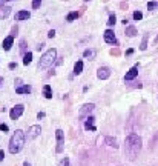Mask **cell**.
I'll return each instance as SVG.
<instances>
[{
  "mask_svg": "<svg viewBox=\"0 0 158 166\" xmlns=\"http://www.w3.org/2000/svg\"><path fill=\"white\" fill-rule=\"evenodd\" d=\"M105 142H106L109 146H112V148H118L117 140H115V138H112V137H106V138H105Z\"/></svg>",
  "mask_w": 158,
  "mask_h": 166,
  "instance_id": "obj_21",
  "label": "cell"
},
{
  "mask_svg": "<svg viewBox=\"0 0 158 166\" xmlns=\"http://www.w3.org/2000/svg\"><path fill=\"white\" fill-rule=\"evenodd\" d=\"M23 166H31V165H29V163H28V162H25V165H23Z\"/></svg>",
  "mask_w": 158,
  "mask_h": 166,
  "instance_id": "obj_37",
  "label": "cell"
},
{
  "mask_svg": "<svg viewBox=\"0 0 158 166\" xmlns=\"http://www.w3.org/2000/svg\"><path fill=\"white\" fill-rule=\"evenodd\" d=\"M55 59H57V49H48L41 57H40V62H39V69H46V68H49V66H52L54 65V62H55Z\"/></svg>",
  "mask_w": 158,
  "mask_h": 166,
  "instance_id": "obj_3",
  "label": "cell"
},
{
  "mask_svg": "<svg viewBox=\"0 0 158 166\" xmlns=\"http://www.w3.org/2000/svg\"><path fill=\"white\" fill-rule=\"evenodd\" d=\"M157 6H158V3H155V2H149V3H147V9H149V11L155 9Z\"/></svg>",
  "mask_w": 158,
  "mask_h": 166,
  "instance_id": "obj_28",
  "label": "cell"
},
{
  "mask_svg": "<svg viewBox=\"0 0 158 166\" xmlns=\"http://www.w3.org/2000/svg\"><path fill=\"white\" fill-rule=\"evenodd\" d=\"M115 23H117V17H115V14H111L109 20H108V26H114Z\"/></svg>",
  "mask_w": 158,
  "mask_h": 166,
  "instance_id": "obj_23",
  "label": "cell"
},
{
  "mask_svg": "<svg viewBox=\"0 0 158 166\" xmlns=\"http://www.w3.org/2000/svg\"><path fill=\"white\" fill-rule=\"evenodd\" d=\"M81 72H83V62L79 60V62L74 65V74H75V76H79V74H81Z\"/></svg>",
  "mask_w": 158,
  "mask_h": 166,
  "instance_id": "obj_18",
  "label": "cell"
},
{
  "mask_svg": "<svg viewBox=\"0 0 158 166\" xmlns=\"http://www.w3.org/2000/svg\"><path fill=\"white\" fill-rule=\"evenodd\" d=\"M127 37H135L137 36V28L135 26H126V33H124Z\"/></svg>",
  "mask_w": 158,
  "mask_h": 166,
  "instance_id": "obj_15",
  "label": "cell"
},
{
  "mask_svg": "<svg viewBox=\"0 0 158 166\" xmlns=\"http://www.w3.org/2000/svg\"><path fill=\"white\" fill-rule=\"evenodd\" d=\"M84 2H89V0H84Z\"/></svg>",
  "mask_w": 158,
  "mask_h": 166,
  "instance_id": "obj_39",
  "label": "cell"
},
{
  "mask_svg": "<svg viewBox=\"0 0 158 166\" xmlns=\"http://www.w3.org/2000/svg\"><path fill=\"white\" fill-rule=\"evenodd\" d=\"M29 17H31V12H29V11H19V12L15 14V20H19V22L28 20Z\"/></svg>",
  "mask_w": 158,
  "mask_h": 166,
  "instance_id": "obj_13",
  "label": "cell"
},
{
  "mask_svg": "<svg viewBox=\"0 0 158 166\" xmlns=\"http://www.w3.org/2000/svg\"><path fill=\"white\" fill-rule=\"evenodd\" d=\"M132 17H134V20H135V22H140V20L143 19V12H141V11H135Z\"/></svg>",
  "mask_w": 158,
  "mask_h": 166,
  "instance_id": "obj_24",
  "label": "cell"
},
{
  "mask_svg": "<svg viewBox=\"0 0 158 166\" xmlns=\"http://www.w3.org/2000/svg\"><path fill=\"white\" fill-rule=\"evenodd\" d=\"M14 68H17V63L11 62V63H9V69H14Z\"/></svg>",
  "mask_w": 158,
  "mask_h": 166,
  "instance_id": "obj_31",
  "label": "cell"
},
{
  "mask_svg": "<svg viewBox=\"0 0 158 166\" xmlns=\"http://www.w3.org/2000/svg\"><path fill=\"white\" fill-rule=\"evenodd\" d=\"M17 94H29L31 92V86L29 85H23V86H17L15 89Z\"/></svg>",
  "mask_w": 158,
  "mask_h": 166,
  "instance_id": "obj_14",
  "label": "cell"
},
{
  "mask_svg": "<svg viewBox=\"0 0 158 166\" xmlns=\"http://www.w3.org/2000/svg\"><path fill=\"white\" fill-rule=\"evenodd\" d=\"M55 138H57L55 151H57V154H60V152H63V146H65V132L62 129H57L55 131Z\"/></svg>",
  "mask_w": 158,
  "mask_h": 166,
  "instance_id": "obj_4",
  "label": "cell"
},
{
  "mask_svg": "<svg viewBox=\"0 0 158 166\" xmlns=\"http://www.w3.org/2000/svg\"><path fill=\"white\" fill-rule=\"evenodd\" d=\"M95 55H97V51H94V49H86V51L83 52V57H84V59H89V60H92Z\"/></svg>",
  "mask_w": 158,
  "mask_h": 166,
  "instance_id": "obj_16",
  "label": "cell"
},
{
  "mask_svg": "<svg viewBox=\"0 0 158 166\" xmlns=\"http://www.w3.org/2000/svg\"><path fill=\"white\" fill-rule=\"evenodd\" d=\"M126 54H127V55H130V54H134V49H132V48H130V49H127V51H126Z\"/></svg>",
  "mask_w": 158,
  "mask_h": 166,
  "instance_id": "obj_35",
  "label": "cell"
},
{
  "mask_svg": "<svg viewBox=\"0 0 158 166\" xmlns=\"http://www.w3.org/2000/svg\"><path fill=\"white\" fill-rule=\"evenodd\" d=\"M5 2H11V0H2V3H5Z\"/></svg>",
  "mask_w": 158,
  "mask_h": 166,
  "instance_id": "obj_38",
  "label": "cell"
},
{
  "mask_svg": "<svg viewBox=\"0 0 158 166\" xmlns=\"http://www.w3.org/2000/svg\"><path fill=\"white\" fill-rule=\"evenodd\" d=\"M40 132H41V126L40 124H32V126H29V129L26 132V138L28 140H34V138H37L40 135Z\"/></svg>",
  "mask_w": 158,
  "mask_h": 166,
  "instance_id": "obj_6",
  "label": "cell"
},
{
  "mask_svg": "<svg viewBox=\"0 0 158 166\" xmlns=\"http://www.w3.org/2000/svg\"><path fill=\"white\" fill-rule=\"evenodd\" d=\"M9 12H11V8L9 6H3L2 11H0V17H8Z\"/></svg>",
  "mask_w": 158,
  "mask_h": 166,
  "instance_id": "obj_22",
  "label": "cell"
},
{
  "mask_svg": "<svg viewBox=\"0 0 158 166\" xmlns=\"http://www.w3.org/2000/svg\"><path fill=\"white\" fill-rule=\"evenodd\" d=\"M79 15L80 14L77 12V11H71V12L66 15V22H74V20H77V19H79Z\"/></svg>",
  "mask_w": 158,
  "mask_h": 166,
  "instance_id": "obj_19",
  "label": "cell"
},
{
  "mask_svg": "<svg viewBox=\"0 0 158 166\" xmlns=\"http://www.w3.org/2000/svg\"><path fill=\"white\" fill-rule=\"evenodd\" d=\"M43 95H45V98H52V89L49 85L43 86Z\"/></svg>",
  "mask_w": 158,
  "mask_h": 166,
  "instance_id": "obj_17",
  "label": "cell"
},
{
  "mask_svg": "<svg viewBox=\"0 0 158 166\" xmlns=\"http://www.w3.org/2000/svg\"><path fill=\"white\" fill-rule=\"evenodd\" d=\"M94 109H95V105H94V103H86V105H83L79 111V119H86V117H89V114H91Z\"/></svg>",
  "mask_w": 158,
  "mask_h": 166,
  "instance_id": "obj_5",
  "label": "cell"
},
{
  "mask_svg": "<svg viewBox=\"0 0 158 166\" xmlns=\"http://www.w3.org/2000/svg\"><path fill=\"white\" fill-rule=\"evenodd\" d=\"M138 76V66L135 65V66H132L127 72H126V76H124V80L126 82H130V80H134L135 77Z\"/></svg>",
  "mask_w": 158,
  "mask_h": 166,
  "instance_id": "obj_10",
  "label": "cell"
},
{
  "mask_svg": "<svg viewBox=\"0 0 158 166\" xmlns=\"http://www.w3.org/2000/svg\"><path fill=\"white\" fill-rule=\"evenodd\" d=\"M0 129H2L3 132H8V129H9V128H8V124H5V123H0Z\"/></svg>",
  "mask_w": 158,
  "mask_h": 166,
  "instance_id": "obj_29",
  "label": "cell"
},
{
  "mask_svg": "<svg viewBox=\"0 0 158 166\" xmlns=\"http://www.w3.org/2000/svg\"><path fill=\"white\" fill-rule=\"evenodd\" d=\"M103 37H105V42H106V43L118 45L117 37H115V34H114V31H112V29H106V31H105V34H103Z\"/></svg>",
  "mask_w": 158,
  "mask_h": 166,
  "instance_id": "obj_9",
  "label": "cell"
},
{
  "mask_svg": "<svg viewBox=\"0 0 158 166\" xmlns=\"http://www.w3.org/2000/svg\"><path fill=\"white\" fill-rule=\"evenodd\" d=\"M25 140H26V134L22 129H15V132L12 134V137L9 140V146H8L9 152L11 154L20 152L22 148H23V145H25Z\"/></svg>",
  "mask_w": 158,
  "mask_h": 166,
  "instance_id": "obj_2",
  "label": "cell"
},
{
  "mask_svg": "<svg viewBox=\"0 0 158 166\" xmlns=\"http://www.w3.org/2000/svg\"><path fill=\"white\" fill-rule=\"evenodd\" d=\"M22 46H20V49H22V52H25V40H22V43H20Z\"/></svg>",
  "mask_w": 158,
  "mask_h": 166,
  "instance_id": "obj_33",
  "label": "cell"
},
{
  "mask_svg": "<svg viewBox=\"0 0 158 166\" xmlns=\"http://www.w3.org/2000/svg\"><path fill=\"white\" fill-rule=\"evenodd\" d=\"M147 39H149V36L146 34V36L143 37V42H141V46H140V49H141V51H144V49L147 48Z\"/></svg>",
  "mask_w": 158,
  "mask_h": 166,
  "instance_id": "obj_25",
  "label": "cell"
},
{
  "mask_svg": "<svg viewBox=\"0 0 158 166\" xmlns=\"http://www.w3.org/2000/svg\"><path fill=\"white\" fill-rule=\"evenodd\" d=\"M111 74H112V71H111V68H108V66H101V68H98V71H97V77H98L100 80L109 79Z\"/></svg>",
  "mask_w": 158,
  "mask_h": 166,
  "instance_id": "obj_8",
  "label": "cell"
},
{
  "mask_svg": "<svg viewBox=\"0 0 158 166\" xmlns=\"http://www.w3.org/2000/svg\"><path fill=\"white\" fill-rule=\"evenodd\" d=\"M3 159H5V151L2 149V151H0V162H3Z\"/></svg>",
  "mask_w": 158,
  "mask_h": 166,
  "instance_id": "obj_32",
  "label": "cell"
},
{
  "mask_svg": "<svg viewBox=\"0 0 158 166\" xmlns=\"http://www.w3.org/2000/svg\"><path fill=\"white\" fill-rule=\"evenodd\" d=\"M58 166H71L69 165V159H68V157L62 159V160H60V163H58Z\"/></svg>",
  "mask_w": 158,
  "mask_h": 166,
  "instance_id": "obj_26",
  "label": "cell"
},
{
  "mask_svg": "<svg viewBox=\"0 0 158 166\" xmlns=\"http://www.w3.org/2000/svg\"><path fill=\"white\" fill-rule=\"evenodd\" d=\"M43 117H45V112H39V114H37V119H43Z\"/></svg>",
  "mask_w": 158,
  "mask_h": 166,
  "instance_id": "obj_34",
  "label": "cell"
},
{
  "mask_svg": "<svg viewBox=\"0 0 158 166\" xmlns=\"http://www.w3.org/2000/svg\"><path fill=\"white\" fill-rule=\"evenodd\" d=\"M23 111H25V106H23V105H15V106L11 109V112H9L11 120H17V119H20L22 114H23Z\"/></svg>",
  "mask_w": 158,
  "mask_h": 166,
  "instance_id": "obj_7",
  "label": "cell"
},
{
  "mask_svg": "<svg viewBox=\"0 0 158 166\" xmlns=\"http://www.w3.org/2000/svg\"><path fill=\"white\" fill-rule=\"evenodd\" d=\"M54 36H55V31H54V29H51V31L48 33V37H49V39H52Z\"/></svg>",
  "mask_w": 158,
  "mask_h": 166,
  "instance_id": "obj_30",
  "label": "cell"
},
{
  "mask_svg": "<svg viewBox=\"0 0 158 166\" xmlns=\"http://www.w3.org/2000/svg\"><path fill=\"white\" fill-rule=\"evenodd\" d=\"M141 151V137L138 134H129L124 140V154L129 160H135Z\"/></svg>",
  "mask_w": 158,
  "mask_h": 166,
  "instance_id": "obj_1",
  "label": "cell"
},
{
  "mask_svg": "<svg viewBox=\"0 0 158 166\" xmlns=\"http://www.w3.org/2000/svg\"><path fill=\"white\" fill-rule=\"evenodd\" d=\"M41 5V0H32V9H39Z\"/></svg>",
  "mask_w": 158,
  "mask_h": 166,
  "instance_id": "obj_27",
  "label": "cell"
},
{
  "mask_svg": "<svg viewBox=\"0 0 158 166\" xmlns=\"http://www.w3.org/2000/svg\"><path fill=\"white\" fill-rule=\"evenodd\" d=\"M12 43H14V36L11 34V36H8V37L3 40L2 46H3V49H5V51H9V49H11V46H12Z\"/></svg>",
  "mask_w": 158,
  "mask_h": 166,
  "instance_id": "obj_12",
  "label": "cell"
},
{
  "mask_svg": "<svg viewBox=\"0 0 158 166\" xmlns=\"http://www.w3.org/2000/svg\"><path fill=\"white\" fill-rule=\"evenodd\" d=\"M94 117L92 116H89V117H86V122H84V129L86 131H95L97 128H95V124H94Z\"/></svg>",
  "mask_w": 158,
  "mask_h": 166,
  "instance_id": "obj_11",
  "label": "cell"
},
{
  "mask_svg": "<svg viewBox=\"0 0 158 166\" xmlns=\"http://www.w3.org/2000/svg\"><path fill=\"white\" fill-rule=\"evenodd\" d=\"M32 62V52H26L23 55V65H29Z\"/></svg>",
  "mask_w": 158,
  "mask_h": 166,
  "instance_id": "obj_20",
  "label": "cell"
},
{
  "mask_svg": "<svg viewBox=\"0 0 158 166\" xmlns=\"http://www.w3.org/2000/svg\"><path fill=\"white\" fill-rule=\"evenodd\" d=\"M2 83H3V77H0V86H2Z\"/></svg>",
  "mask_w": 158,
  "mask_h": 166,
  "instance_id": "obj_36",
  "label": "cell"
}]
</instances>
